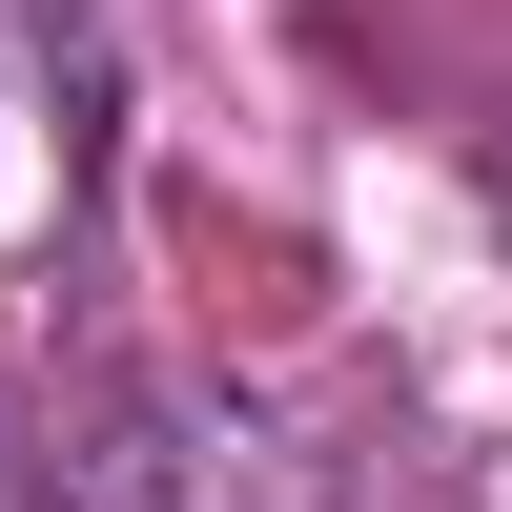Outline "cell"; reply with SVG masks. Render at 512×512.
Wrapping results in <instances>:
<instances>
[{
  "mask_svg": "<svg viewBox=\"0 0 512 512\" xmlns=\"http://www.w3.org/2000/svg\"><path fill=\"white\" fill-rule=\"evenodd\" d=\"M41 512H349L328 451L287 431L267 390H205V369H123V390L62 410V451L21 472Z\"/></svg>",
  "mask_w": 512,
  "mask_h": 512,
  "instance_id": "obj_1",
  "label": "cell"
},
{
  "mask_svg": "<svg viewBox=\"0 0 512 512\" xmlns=\"http://www.w3.org/2000/svg\"><path fill=\"white\" fill-rule=\"evenodd\" d=\"M82 205H103V21L82 0H0V349L62 308Z\"/></svg>",
  "mask_w": 512,
  "mask_h": 512,
  "instance_id": "obj_2",
  "label": "cell"
},
{
  "mask_svg": "<svg viewBox=\"0 0 512 512\" xmlns=\"http://www.w3.org/2000/svg\"><path fill=\"white\" fill-rule=\"evenodd\" d=\"M0 512H41V492H21V451H0Z\"/></svg>",
  "mask_w": 512,
  "mask_h": 512,
  "instance_id": "obj_3",
  "label": "cell"
},
{
  "mask_svg": "<svg viewBox=\"0 0 512 512\" xmlns=\"http://www.w3.org/2000/svg\"><path fill=\"white\" fill-rule=\"evenodd\" d=\"M492 226H512V144H492Z\"/></svg>",
  "mask_w": 512,
  "mask_h": 512,
  "instance_id": "obj_4",
  "label": "cell"
}]
</instances>
